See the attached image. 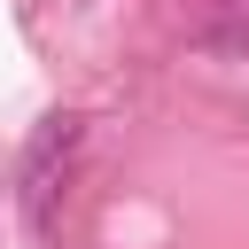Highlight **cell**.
Masks as SVG:
<instances>
[{"instance_id":"1","label":"cell","mask_w":249,"mask_h":249,"mask_svg":"<svg viewBox=\"0 0 249 249\" xmlns=\"http://www.w3.org/2000/svg\"><path fill=\"white\" fill-rule=\"evenodd\" d=\"M78 117H47L39 132H31V148H23V163H16V210H23V226L47 241L54 233V218H62V179H70V156H78Z\"/></svg>"}]
</instances>
